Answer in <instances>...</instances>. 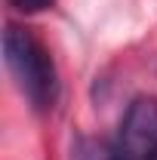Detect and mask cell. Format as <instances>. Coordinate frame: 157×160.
<instances>
[{"mask_svg": "<svg viewBox=\"0 0 157 160\" xmlns=\"http://www.w3.org/2000/svg\"><path fill=\"white\" fill-rule=\"evenodd\" d=\"M13 9H19V12H43V9H49L56 0H6Z\"/></svg>", "mask_w": 157, "mask_h": 160, "instance_id": "cell-3", "label": "cell"}, {"mask_svg": "<svg viewBox=\"0 0 157 160\" xmlns=\"http://www.w3.org/2000/svg\"><path fill=\"white\" fill-rule=\"evenodd\" d=\"M105 160H157V99L139 96L126 108Z\"/></svg>", "mask_w": 157, "mask_h": 160, "instance_id": "cell-2", "label": "cell"}, {"mask_svg": "<svg viewBox=\"0 0 157 160\" xmlns=\"http://www.w3.org/2000/svg\"><path fill=\"white\" fill-rule=\"evenodd\" d=\"M3 59H6V68L13 71V77L19 83V89L25 92V99L37 111H46V108L56 105V99H59L56 65L28 28L6 25V31H3Z\"/></svg>", "mask_w": 157, "mask_h": 160, "instance_id": "cell-1", "label": "cell"}]
</instances>
